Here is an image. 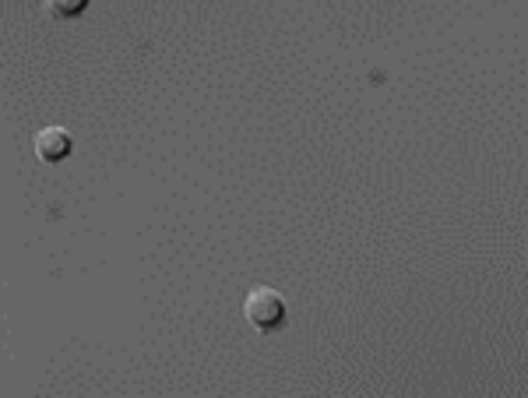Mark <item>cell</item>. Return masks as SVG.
<instances>
[{"label":"cell","instance_id":"obj_1","mask_svg":"<svg viewBox=\"0 0 528 398\" xmlns=\"http://www.w3.org/2000/svg\"><path fill=\"white\" fill-rule=\"evenodd\" d=\"M243 314H247L250 325L261 328V332H279V328L286 325V300H282L272 286H257L247 293Z\"/></svg>","mask_w":528,"mask_h":398},{"label":"cell","instance_id":"obj_3","mask_svg":"<svg viewBox=\"0 0 528 398\" xmlns=\"http://www.w3.org/2000/svg\"><path fill=\"white\" fill-rule=\"evenodd\" d=\"M88 4H92V0H43L46 15L60 18V22H67V18H78V15H85V11H88Z\"/></svg>","mask_w":528,"mask_h":398},{"label":"cell","instance_id":"obj_2","mask_svg":"<svg viewBox=\"0 0 528 398\" xmlns=\"http://www.w3.org/2000/svg\"><path fill=\"white\" fill-rule=\"evenodd\" d=\"M71 148H74V138L64 127H43L36 134V155L43 163H60V159L71 155Z\"/></svg>","mask_w":528,"mask_h":398}]
</instances>
